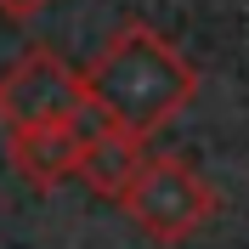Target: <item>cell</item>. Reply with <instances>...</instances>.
<instances>
[{
  "label": "cell",
  "instance_id": "cell-1",
  "mask_svg": "<svg viewBox=\"0 0 249 249\" xmlns=\"http://www.w3.org/2000/svg\"><path fill=\"white\" fill-rule=\"evenodd\" d=\"M79 74H85V96H91L96 119L119 124V130H130L142 142L159 136L176 113H187L204 85L198 68L142 17L119 23Z\"/></svg>",
  "mask_w": 249,
  "mask_h": 249
},
{
  "label": "cell",
  "instance_id": "cell-2",
  "mask_svg": "<svg viewBox=\"0 0 249 249\" xmlns=\"http://www.w3.org/2000/svg\"><path fill=\"white\" fill-rule=\"evenodd\" d=\"M119 210L136 221L142 238H153V244H187V238H198L221 210V193L204 181L187 159L176 153H147L142 176L130 181V193L119 198Z\"/></svg>",
  "mask_w": 249,
  "mask_h": 249
},
{
  "label": "cell",
  "instance_id": "cell-3",
  "mask_svg": "<svg viewBox=\"0 0 249 249\" xmlns=\"http://www.w3.org/2000/svg\"><path fill=\"white\" fill-rule=\"evenodd\" d=\"M91 119L85 74L51 46H29L0 74V124L6 130H34V124H74Z\"/></svg>",
  "mask_w": 249,
  "mask_h": 249
},
{
  "label": "cell",
  "instance_id": "cell-4",
  "mask_svg": "<svg viewBox=\"0 0 249 249\" xmlns=\"http://www.w3.org/2000/svg\"><path fill=\"white\" fill-rule=\"evenodd\" d=\"M96 119V113H91ZM91 119L74 124H34V130H6V159L12 170L34 187V193H57L62 181H79V159H85V136Z\"/></svg>",
  "mask_w": 249,
  "mask_h": 249
},
{
  "label": "cell",
  "instance_id": "cell-6",
  "mask_svg": "<svg viewBox=\"0 0 249 249\" xmlns=\"http://www.w3.org/2000/svg\"><path fill=\"white\" fill-rule=\"evenodd\" d=\"M46 6H57V0H0V17H12V23H29V17H40Z\"/></svg>",
  "mask_w": 249,
  "mask_h": 249
},
{
  "label": "cell",
  "instance_id": "cell-5",
  "mask_svg": "<svg viewBox=\"0 0 249 249\" xmlns=\"http://www.w3.org/2000/svg\"><path fill=\"white\" fill-rule=\"evenodd\" d=\"M142 164H147V142L142 136H130V130H119V124H108V119H91L85 159H79V181L91 187L96 198L119 204L124 193H130V181L142 176Z\"/></svg>",
  "mask_w": 249,
  "mask_h": 249
}]
</instances>
